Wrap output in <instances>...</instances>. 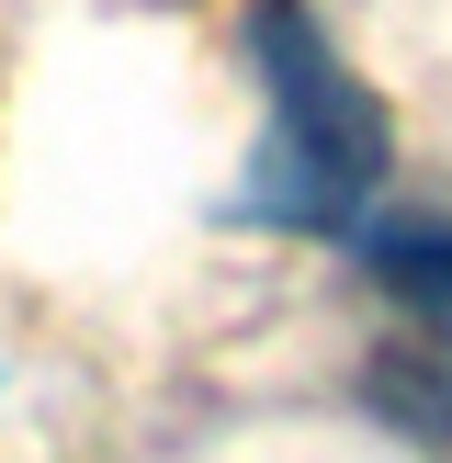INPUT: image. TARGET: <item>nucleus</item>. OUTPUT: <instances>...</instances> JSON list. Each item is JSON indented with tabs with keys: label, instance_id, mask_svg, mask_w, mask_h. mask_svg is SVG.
<instances>
[{
	"label": "nucleus",
	"instance_id": "f257e3e1",
	"mask_svg": "<svg viewBox=\"0 0 452 463\" xmlns=\"http://www.w3.org/2000/svg\"><path fill=\"white\" fill-rule=\"evenodd\" d=\"M249 57H260L271 136H260V158H249L238 215H260V226H351L362 193L384 181L373 90L339 68V45L316 34L306 0H260V12H249Z\"/></svg>",
	"mask_w": 452,
	"mask_h": 463
},
{
	"label": "nucleus",
	"instance_id": "f03ea898",
	"mask_svg": "<svg viewBox=\"0 0 452 463\" xmlns=\"http://www.w3.org/2000/svg\"><path fill=\"white\" fill-rule=\"evenodd\" d=\"M373 271L407 294H429V306H452V238H429V226H396V238H373Z\"/></svg>",
	"mask_w": 452,
	"mask_h": 463
},
{
	"label": "nucleus",
	"instance_id": "7ed1b4c3",
	"mask_svg": "<svg viewBox=\"0 0 452 463\" xmlns=\"http://www.w3.org/2000/svg\"><path fill=\"white\" fill-rule=\"evenodd\" d=\"M429 419L452 430V306H441V351H429Z\"/></svg>",
	"mask_w": 452,
	"mask_h": 463
}]
</instances>
